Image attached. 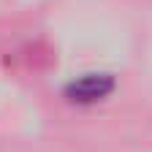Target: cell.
<instances>
[{
	"label": "cell",
	"mask_w": 152,
	"mask_h": 152,
	"mask_svg": "<svg viewBox=\"0 0 152 152\" xmlns=\"http://www.w3.org/2000/svg\"><path fill=\"white\" fill-rule=\"evenodd\" d=\"M114 90H117V76L109 73V71H84V73H76L63 84L60 95L68 106L76 109H90V106H98L103 101H109Z\"/></svg>",
	"instance_id": "1"
}]
</instances>
